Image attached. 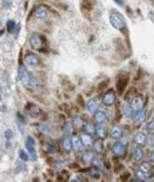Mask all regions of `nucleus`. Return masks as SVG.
I'll return each instance as SVG.
<instances>
[{
	"mask_svg": "<svg viewBox=\"0 0 154 182\" xmlns=\"http://www.w3.org/2000/svg\"><path fill=\"white\" fill-rule=\"evenodd\" d=\"M19 81L27 88H36L40 86V82L36 79V76L31 75L24 66H20V68H19Z\"/></svg>",
	"mask_w": 154,
	"mask_h": 182,
	"instance_id": "nucleus-1",
	"label": "nucleus"
},
{
	"mask_svg": "<svg viewBox=\"0 0 154 182\" xmlns=\"http://www.w3.org/2000/svg\"><path fill=\"white\" fill-rule=\"evenodd\" d=\"M110 23H111V26H113L114 28H117V29L126 28V20H125V17L119 14V12H111V15H110Z\"/></svg>",
	"mask_w": 154,
	"mask_h": 182,
	"instance_id": "nucleus-2",
	"label": "nucleus"
},
{
	"mask_svg": "<svg viewBox=\"0 0 154 182\" xmlns=\"http://www.w3.org/2000/svg\"><path fill=\"white\" fill-rule=\"evenodd\" d=\"M138 177H140L141 179H149L151 178V168L149 163H146V162H143V163H141L140 169H138Z\"/></svg>",
	"mask_w": 154,
	"mask_h": 182,
	"instance_id": "nucleus-3",
	"label": "nucleus"
},
{
	"mask_svg": "<svg viewBox=\"0 0 154 182\" xmlns=\"http://www.w3.org/2000/svg\"><path fill=\"white\" fill-rule=\"evenodd\" d=\"M30 46L34 50H39V51L43 50V39H42L40 35H38V34L31 35V38H30Z\"/></svg>",
	"mask_w": 154,
	"mask_h": 182,
	"instance_id": "nucleus-4",
	"label": "nucleus"
},
{
	"mask_svg": "<svg viewBox=\"0 0 154 182\" xmlns=\"http://www.w3.org/2000/svg\"><path fill=\"white\" fill-rule=\"evenodd\" d=\"M111 151H113V154L115 157H123L126 154V147L121 141H117L115 143L111 146Z\"/></svg>",
	"mask_w": 154,
	"mask_h": 182,
	"instance_id": "nucleus-5",
	"label": "nucleus"
},
{
	"mask_svg": "<svg viewBox=\"0 0 154 182\" xmlns=\"http://www.w3.org/2000/svg\"><path fill=\"white\" fill-rule=\"evenodd\" d=\"M24 62H26V64L30 67H36V66H39V63H40L38 55H35V54H28V55H26Z\"/></svg>",
	"mask_w": 154,
	"mask_h": 182,
	"instance_id": "nucleus-6",
	"label": "nucleus"
},
{
	"mask_svg": "<svg viewBox=\"0 0 154 182\" xmlns=\"http://www.w3.org/2000/svg\"><path fill=\"white\" fill-rule=\"evenodd\" d=\"M130 104H131V107H133V110H134V111L141 110V109H143V98H142L141 95L134 96Z\"/></svg>",
	"mask_w": 154,
	"mask_h": 182,
	"instance_id": "nucleus-7",
	"label": "nucleus"
},
{
	"mask_svg": "<svg viewBox=\"0 0 154 182\" xmlns=\"http://www.w3.org/2000/svg\"><path fill=\"white\" fill-rule=\"evenodd\" d=\"M115 93L114 91H107V93L105 94V96H103V104H106V106H113L114 103H115Z\"/></svg>",
	"mask_w": 154,
	"mask_h": 182,
	"instance_id": "nucleus-8",
	"label": "nucleus"
},
{
	"mask_svg": "<svg viewBox=\"0 0 154 182\" xmlns=\"http://www.w3.org/2000/svg\"><path fill=\"white\" fill-rule=\"evenodd\" d=\"M62 147H63L64 151H71V149L74 147L73 146V138H71L68 134H66V135L63 137V139H62Z\"/></svg>",
	"mask_w": 154,
	"mask_h": 182,
	"instance_id": "nucleus-9",
	"label": "nucleus"
},
{
	"mask_svg": "<svg viewBox=\"0 0 154 182\" xmlns=\"http://www.w3.org/2000/svg\"><path fill=\"white\" fill-rule=\"evenodd\" d=\"M86 109H87L89 113L91 114H95L96 111H98V102L95 101V99H89L87 103H86Z\"/></svg>",
	"mask_w": 154,
	"mask_h": 182,
	"instance_id": "nucleus-10",
	"label": "nucleus"
},
{
	"mask_svg": "<svg viewBox=\"0 0 154 182\" xmlns=\"http://www.w3.org/2000/svg\"><path fill=\"white\" fill-rule=\"evenodd\" d=\"M145 115H146V113H145V110H143V109H141V110L135 111V114L133 115L134 123L138 124V123H141V122H143V119H145Z\"/></svg>",
	"mask_w": 154,
	"mask_h": 182,
	"instance_id": "nucleus-11",
	"label": "nucleus"
},
{
	"mask_svg": "<svg viewBox=\"0 0 154 182\" xmlns=\"http://www.w3.org/2000/svg\"><path fill=\"white\" fill-rule=\"evenodd\" d=\"M133 158L135 159V161H141V159L143 158V150H142V147H141V145H137L135 147H134Z\"/></svg>",
	"mask_w": 154,
	"mask_h": 182,
	"instance_id": "nucleus-12",
	"label": "nucleus"
},
{
	"mask_svg": "<svg viewBox=\"0 0 154 182\" xmlns=\"http://www.w3.org/2000/svg\"><path fill=\"white\" fill-rule=\"evenodd\" d=\"M106 119H107V117H106V113H103V111H96V113L94 114V121L98 124L105 123Z\"/></svg>",
	"mask_w": 154,
	"mask_h": 182,
	"instance_id": "nucleus-13",
	"label": "nucleus"
},
{
	"mask_svg": "<svg viewBox=\"0 0 154 182\" xmlns=\"http://www.w3.org/2000/svg\"><path fill=\"white\" fill-rule=\"evenodd\" d=\"M134 142H135L137 145H145L146 142H148V137L145 135L143 133H137L135 135H134Z\"/></svg>",
	"mask_w": 154,
	"mask_h": 182,
	"instance_id": "nucleus-14",
	"label": "nucleus"
},
{
	"mask_svg": "<svg viewBox=\"0 0 154 182\" xmlns=\"http://www.w3.org/2000/svg\"><path fill=\"white\" fill-rule=\"evenodd\" d=\"M73 146H74V149H75L76 151H81L82 150V147H83L84 145H83V141H82V138L81 137H73Z\"/></svg>",
	"mask_w": 154,
	"mask_h": 182,
	"instance_id": "nucleus-15",
	"label": "nucleus"
},
{
	"mask_svg": "<svg viewBox=\"0 0 154 182\" xmlns=\"http://www.w3.org/2000/svg\"><path fill=\"white\" fill-rule=\"evenodd\" d=\"M46 16H47V8L46 7H39V8H36V11H35V17L36 19L43 20Z\"/></svg>",
	"mask_w": 154,
	"mask_h": 182,
	"instance_id": "nucleus-16",
	"label": "nucleus"
},
{
	"mask_svg": "<svg viewBox=\"0 0 154 182\" xmlns=\"http://www.w3.org/2000/svg\"><path fill=\"white\" fill-rule=\"evenodd\" d=\"M110 135L113 137L114 139H119L121 138V135H122V129L118 127V126H114L113 129H111V131H110Z\"/></svg>",
	"mask_w": 154,
	"mask_h": 182,
	"instance_id": "nucleus-17",
	"label": "nucleus"
},
{
	"mask_svg": "<svg viewBox=\"0 0 154 182\" xmlns=\"http://www.w3.org/2000/svg\"><path fill=\"white\" fill-rule=\"evenodd\" d=\"M121 110H122V114L125 117H133V107H131V104H122V109H121Z\"/></svg>",
	"mask_w": 154,
	"mask_h": 182,
	"instance_id": "nucleus-18",
	"label": "nucleus"
},
{
	"mask_svg": "<svg viewBox=\"0 0 154 182\" xmlns=\"http://www.w3.org/2000/svg\"><path fill=\"white\" fill-rule=\"evenodd\" d=\"M81 138H82V141H83L84 146H91V145H93V139H91V137L89 133H83L81 135Z\"/></svg>",
	"mask_w": 154,
	"mask_h": 182,
	"instance_id": "nucleus-19",
	"label": "nucleus"
},
{
	"mask_svg": "<svg viewBox=\"0 0 154 182\" xmlns=\"http://www.w3.org/2000/svg\"><path fill=\"white\" fill-rule=\"evenodd\" d=\"M26 147L28 149V151L35 150V139L32 138V137H27V139H26Z\"/></svg>",
	"mask_w": 154,
	"mask_h": 182,
	"instance_id": "nucleus-20",
	"label": "nucleus"
},
{
	"mask_svg": "<svg viewBox=\"0 0 154 182\" xmlns=\"http://www.w3.org/2000/svg\"><path fill=\"white\" fill-rule=\"evenodd\" d=\"M82 161H83L84 163H91V162L94 161V155L90 153V151H86V153L82 155Z\"/></svg>",
	"mask_w": 154,
	"mask_h": 182,
	"instance_id": "nucleus-21",
	"label": "nucleus"
},
{
	"mask_svg": "<svg viewBox=\"0 0 154 182\" xmlns=\"http://www.w3.org/2000/svg\"><path fill=\"white\" fill-rule=\"evenodd\" d=\"M96 135H98L101 139L106 138V129L102 126V124H99V126L96 127Z\"/></svg>",
	"mask_w": 154,
	"mask_h": 182,
	"instance_id": "nucleus-22",
	"label": "nucleus"
},
{
	"mask_svg": "<svg viewBox=\"0 0 154 182\" xmlns=\"http://www.w3.org/2000/svg\"><path fill=\"white\" fill-rule=\"evenodd\" d=\"M99 170H101V169H98L96 166H94V168H91L90 170L87 171V174L90 177H93V178H98L99 177Z\"/></svg>",
	"mask_w": 154,
	"mask_h": 182,
	"instance_id": "nucleus-23",
	"label": "nucleus"
},
{
	"mask_svg": "<svg viewBox=\"0 0 154 182\" xmlns=\"http://www.w3.org/2000/svg\"><path fill=\"white\" fill-rule=\"evenodd\" d=\"M84 130H86V133H89L91 135V134H96V129L94 127L93 123H86V126H84Z\"/></svg>",
	"mask_w": 154,
	"mask_h": 182,
	"instance_id": "nucleus-24",
	"label": "nucleus"
},
{
	"mask_svg": "<svg viewBox=\"0 0 154 182\" xmlns=\"http://www.w3.org/2000/svg\"><path fill=\"white\" fill-rule=\"evenodd\" d=\"M126 84H127V78L125 76V79L123 81H121V78H118V88H119V93H122L123 88L126 87Z\"/></svg>",
	"mask_w": 154,
	"mask_h": 182,
	"instance_id": "nucleus-25",
	"label": "nucleus"
},
{
	"mask_svg": "<svg viewBox=\"0 0 154 182\" xmlns=\"http://www.w3.org/2000/svg\"><path fill=\"white\" fill-rule=\"evenodd\" d=\"M6 138H7V143H8V146H9V143L12 145V139H14V133H12V130H6Z\"/></svg>",
	"mask_w": 154,
	"mask_h": 182,
	"instance_id": "nucleus-26",
	"label": "nucleus"
},
{
	"mask_svg": "<svg viewBox=\"0 0 154 182\" xmlns=\"http://www.w3.org/2000/svg\"><path fill=\"white\" fill-rule=\"evenodd\" d=\"M93 145H94V149H95L96 153H102V151H103V145H102V142H101V141L94 142Z\"/></svg>",
	"mask_w": 154,
	"mask_h": 182,
	"instance_id": "nucleus-27",
	"label": "nucleus"
},
{
	"mask_svg": "<svg viewBox=\"0 0 154 182\" xmlns=\"http://www.w3.org/2000/svg\"><path fill=\"white\" fill-rule=\"evenodd\" d=\"M15 26H16V23H15V20H8V22H7V29H8L9 32H12V31H14Z\"/></svg>",
	"mask_w": 154,
	"mask_h": 182,
	"instance_id": "nucleus-28",
	"label": "nucleus"
},
{
	"mask_svg": "<svg viewBox=\"0 0 154 182\" xmlns=\"http://www.w3.org/2000/svg\"><path fill=\"white\" fill-rule=\"evenodd\" d=\"M19 157H20V159L23 162H27L28 161V155H27V153L24 150H19Z\"/></svg>",
	"mask_w": 154,
	"mask_h": 182,
	"instance_id": "nucleus-29",
	"label": "nucleus"
},
{
	"mask_svg": "<svg viewBox=\"0 0 154 182\" xmlns=\"http://www.w3.org/2000/svg\"><path fill=\"white\" fill-rule=\"evenodd\" d=\"M73 124L75 126V129H79V127L82 126V121H81V118H74V121H73Z\"/></svg>",
	"mask_w": 154,
	"mask_h": 182,
	"instance_id": "nucleus-30",
	"label": "nucleus"
},
{
	"mask_svg": "<svg viewBox=\"0 0 154 182\" xmlns=\"http://www.w3.org/2000/svg\"><path fill=\"white\" fill-rule=\"evenodd\" d=\"M93 163H94V166H96V168H98V169L103 170V165H102V161H101V159H94V161H93Z\"/></svg>",
	"mask_w": 154,
	"mask_h": 182,
	"instance_id": "nucleus-31",
	"label": "nucleus"
},
{
	"mask_svg": "<svg viewBox=\"0 0 154 182\" xmlns=\"http://www.w3.org/2000/svg\"><path fill=\"white\" fill-rule=\"evenodd\" d=\"M47 150H48L50 153H56V146L53 143H48L47 145Z\"/></svg>",
	"mask_w": 154,
	"mask_h": 182,
	"instance_id": "nucleus-32",
	"label": "nucleus"
},
{
	"mask_svg": "<svg viewBox=\"0 0 154 182\" xmlns=\"http://www.w3.org/2000/svg\"><path fill=\"white\" fill-rule=\"evenodd\" d=\"M30 114H31L32 117H36V115H38V114H39V109H38V107H35V106H34V107H32V110H31V109H30Z\"/></svg>",
	"mask_w": 154,
	"mask_h": 182,
	"instance_id": "nucleus-33",
	"label": "nucleus"
},
{
	"mask_svg": "<svg viewBox=\"0 0 154 182\" xmlns=\"http://www.w3.org/2000/svg\"><path fill=\"white\" fill-rule=\"evenodd\" d=\"M73 126H74V124H71V123H67L66 124V134H68V135H70L71 131H73Z\"/></svg>",
	"mask_w": 154,
	"mask_h": 182,
	"instance_id": "nucleus-34",
	"label": "nucleus"
},
{
	"mask_svg": "<svg viewBox=\"0 0 154 182\" xmlns=\"http://www.w3.org/2000/svg\"><path fill=\"white\" fill-rule=\"evenodd\" d=\"M148 129H149L150 131H154V118L150 119V122L148 123Z\"/></svg>",
	"mask_w": 154,
	"mask_h": 182,
	"instance_id": "nucleus-35",
	"label": "nucleus"
},
{
	"mask_svg": "<svg viewBox=\"0 0 154 182\" xmlns=\"http://www.w3.org/2000/svg\"><path fill=\"white\" fill-rule=\"evenodd\" d=\"M39 129H40L42 133H48V126H46V124H40Z\"/></svg>",
	"mask_w": 154,
	"mask_h": 182,
	"instance_id": "nucleus-36",
	"label": "nucleus"
},
{
	"mask_svg": "<svg viewBox=\"0 0 154 182\" xmlns=\"http://www.w3.org/2000/svg\"><path fill=\"white\" fill-rule=\"evenodd\" d=\"M148 143L153 146V145H154V137H149V138H148Z\"/></svg>",
	"mask_w": 154,
	"mask_h": 182,
	"instance_id": "nucleus-37",
	"label": "nucleus"
},
{
	"mask_svg": "<svg viewBox=\"0 0 154 182\" xmlns=\"http://www.w3.org/2000/svg\"><path fill=\"white\" fill-rule=\"evenodd\" d=\"M149 159H150V162H154V150L150 151V155H149Z\"/></svg>",
	"mask_w": 154,
	"mask_h": 182,
	"instance_id": "nucleus-38",
	"label": "nucleus"
},
{
	"mask_svg": "<svg viewBox=\"0 0 154 182\" xmlns=\"http://www.w3.org/2000/svg\"><path fill=\"white\" fill-rule=\"evenodd\" d=\"M149 17H150V20L154 23V14H153V12H150V14H149Z\"/></svg>",
	"mask_w": 154,
	"mask_h": 182,
	"instance_id": "nucleus-39",
	"label": "nucleus"
},
{
	"mask_svg": "<svg viewBox=\"0 0 154 182\" xmlns=\"http://www.w3.org/2000/svg\"><path fill=\"white\" fill-rule=\"evenodd\" d=\"M115 1L119 4V6H122V4H123V0H115Z\"/></svg>",
	"mask_w": 154,
	"mask_h": 182,
	"instance_id": "nucleus-40",
	"label": "nucleus"
}]
</instances>
